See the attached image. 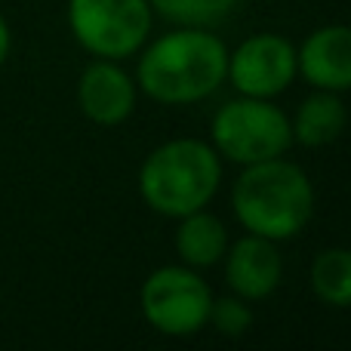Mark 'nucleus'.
<instances>
[{
  "label": "nucleus",
  "instance_id": "1",
  "mask_svg": "<svg viewBox=\"0 0 351 351\" xmlns=\"http://www.w3.org/2000/svg\"><path fill=\"white\" fill-rule=\"evenodd\" d=\"M228 74V47L210 28L179 25L167 31L136 65V86L160 105H191L213 96Z\"/></svg>",
  "mask_w": 351,
  "mask_h": 351
},
{
  "label": "nucleus",
  "instance_id": "2",
  "mask_svg": "<svg viewBox=\"0 0 351 351\" xmlns=\"http://www.w3.org/2000/svg\"><path fill=\"white\" fill-rule=\"evenodd\" d=\"M231 206L243 231L290 241L315 216V185L302 167L280 154L243 167L231 188Z\"/></svg>",
  "mask_w": 351,
  "mask_h": 351
},
{
  "label": "nucleus",
  "instance_id": "3",
  "mask_svg": "<svg viewBox=\"0 0 351 351\" xmlns=\"http://www.w3.org/2000/svg\"><path fill=\"white\" fill-rule=\"evenodd\" d=\"M222 182V158L204 139H170L139 167V194L154 213L182 219L204 210Z\"/></svg>",
  "mask_w": 351,
  "mask_h": 351
},
{
  "label": "nucleus",
  "instance_id": "4",
  "mask_svg": "<svg viewBox=\"0 0 351 351\" xmlns=\"http://www.w3.org/2000/svg\"><path fill=\"white\" fill-rule=\"evenodd\" d=\"M210 145L219 152V158L250 167L290 152L293 127L290 117L271 99L237 96L213 114Z\"/></svg>",
  "mask_w": 351,
  "mask_h": 351
},
{
  "label": "nucleus",
  "instance_id": "5",
  "mask_svg": "<svg viewBox=\"0 0 351 351\" xmlns=\"http://www.w3.org/2000/svg\"><path fill=\"white\" fill-rule=\"evenodd\" d=\"M154 25L148 0H68V28L96 59H130L145 47Z\"/></svg>",
  "mask_w": 351,
  "mask_h": 351
},
{
  "label": "nucleus",
  "instance_id": "6",
  "mask_svg": "<svg viewBox=\"0 0 351 351\" xmlns=\"http://www.w3.org/2000/svg\"><path fill=\"white\" fill-rule=\"evenodd\" d=\"M139 305L145 321L158 333L185 339L206 327L213 305V290L197 268L164 265L154 268L139 290Z\"/></svg>",
  "mask_w": 351,
  "mask_h": 351
},
{
  "label": "nucleus",
  "instance_id": "7",
  "mask_svg": "<svg viewBox=\"0 0 351 351\" xmlns=\"http://www.w3.org/2000/svg\"><path fill=\"white\" fill-rule=\"evenodd\" d=\"M241 96L274 99L296 80V47L287 37L262 31L228 49V74Z\"/></svg>",
  "mask_w": 351,
  "mask_h": 351
},
{
  "label": "nucleus",
  "instance_id": "8",
  "mask_svg": "<svg viewBox=\"0 0 351 351\" xmlns=\"http://www.w3.org/2000/svg\"><path fill=\"white\" fill-rule=\"evenodd\" d=\"M225 284L234 296L247 302H262L280 287L284 278V256L278 253V241L259 234H243L241 241L228 243L222 256Z\"/></svg>",
  "mask_w": 351,
  "mask_h": 351
},
{
  "label": "nucleus",
  "instance_id": "9",
  "mask_svg": "<svg viewBox=\"0 0 351 351\" xmlns=\"http://www.w3.org/2000/svg\"><path fill=\"white\" fill-rule=\"evenodd\" d=\"M77 105L86 121L117 127L136 111V80L114 59H93L80 71Z\"/></svg>",
  "mask_w": 351,
  "mask_h": 351
},
{
  "label": "nucleus",
  "instance_id": "10",
  "mask_svg": "<svg viewBox=\"0 0 351 351\" xmlns=\"http://www.w3.org/2000/svg\"><path fill=\"white\" fill-rule=\"evenodd\" d=\"M296 74L315 90H351V25H321L296 49Z\"/></svg>",
  "mask_w": 351,
  "mask_h": 351
},
{
  "label": "nucleus",
  "instance_id": "11",
  "mask_svg": "<svg viewBox=\"0 0 351 351\" xmlns=\"http://www.w3.org/2000/svg\"><path fill=\"white\" fill-rule=\"evenodd\" d=\"M290 127H293V142H299L305 148L333 145L348 127V108L339 99V93L315 90L299 102Z\"/></svg>",
  "mask_w": 351,
  "mask_h": 351
},
{
  "label": "nucleus",
  "instance_id": "12",
  "mask_svg": "<svg viewBox=\"0 0 351 351\" xmlns=\"http://www.w3.org/2000/svg\"><path fill=\"white\" fill-rule=\"evenodd\" d=\"M176 253H179L182 265L188 268H210L216 262H222L225 250H228L231 237L228 228L219 216H213L210 210H194L188 216L176 219Z\"/></svg>",
  "mask_w": 351,
  "mask_h": 351
},
{
  "label": "nucleus",
  "instance_id": "13",
  "mask_svg": "<svg viewBox=\"0 0 351 351\" xmlns=\"http://www.w3.org/2000/svg\"><path fill=\"white\" fill-rule=\"evenodd\" d=\"M311 290L330 308H351V250H321L311 262Z\"/></svg>",
  "mask_w": 351,
  "mask_h": 351
},
{
  "label": "nucleus",
  "instance_id": "14",
  "mask_svg": "<svg viewBox=\"0 0 351 351\" xmlns=\"http://www.w3.org/2000/svg\"><path fill=\"white\" fill-rule=\"evenodd\" d=\"M158 16L173 25H194V28H213L237 10L241 0H148Z\"/></svg>",
  "mask_w": 351,
  "mask_h": 351
},
{
  "label": "nucleus",
  "instance_id": "15",
  "mask_svg": "<svg viewBox=\"0 0 351 351\" xmlns=\"http://www.w3.org/2000/svg\"><path fill=\"white\" fill-rule=\"evenodd\" d=\"M206 327H213L219 336H228V339H241L250 333L253 327V308H250L247 299L241 296H213L210 305V317H206Z\"/></svg>",
  "mask_w": 351,
  "mask_h": 351
},
{
  "label": "nucleus",
  "instance_id": "16",
  "mask_svg": "<svg viewBox=\"0 0 351 351\" xmlns=\"http://www.w3.org/2000/svg\"><path fill=\"white\" fill-rule=\"evenodd\" d=\"M10 49H12V31H10V25H6L3 12H0V68L10 59Z\"/></svg>",
  "mask_w": 351,
  "mask_h": 351
}]
</instances>
